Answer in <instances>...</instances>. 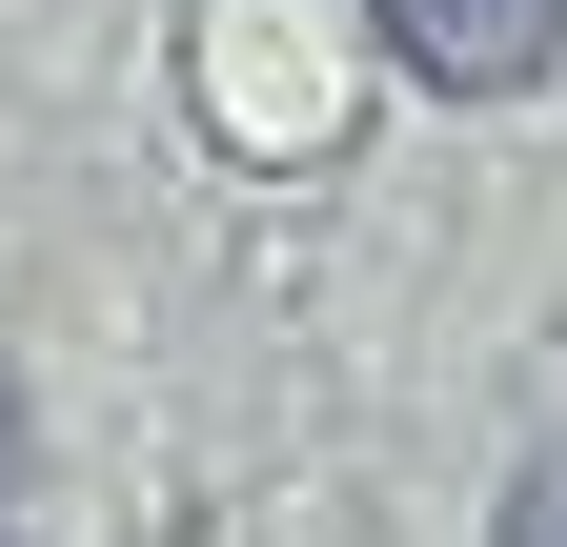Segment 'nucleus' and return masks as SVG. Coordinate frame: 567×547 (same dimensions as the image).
Returning <instances> with one entry per match:
<instances>
[{"label": "nucleus", "instance_id": "nucleus-2", "mask_svg": "<svg viewBox=\"0 0 567 547\" xmlns=\"http://www.w3.org/2000/svg\"><path fill=\"white\" fill-rule=\"evenodd\" d=\"M486 547H567V426H547V446L507 466V527H486Z\"/></svg>", "mask_w": 567, "mask_h": 547}, {"label": "nucleus", "instance_id": "nucleus-1", "mask_svg": "<svg viewBox=\"0 0 567 547\" xmlns=\"http://www.w3.org/2000/svg\"><path fill=\"white\" fill-rule=\"evenodd\" d=\"M365 21H385V61L425 102H527L567 61V0H365Z\"/></svg>", "mask_w": 567, "mask_h": 547}]
</instances>
